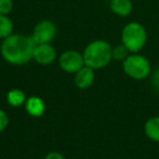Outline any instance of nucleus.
<instances>
[{
    "instance_id": "f257e3e1",
    "label": "nucleus",
    "mask_w": 159,
    "mask_h": 159,
    "mask_svg": "<svg viewBox=\"0 0 159 159\" xmlns=\"http://www.w3.org/2000/svg\"><path fill=\"white\" fill-rule=\"evenodd\" d=\"M36 44L31 35L13 33L5 38L0 46V53L8 63L22 66L33 60Z\"/></svg>"
},
{
    "instance_id": "f03ea898",
    "label": "nucleus",
    "mask_w": 159,
    "mask_h": 159,
    "mask_svg": "<svg viewBox=\"0 0 159 159\" xmlns=\"http://www.w3.org/2000/svg\"><path fill=\"white\" fill-rule=\"evenodd\" d=\"M83 58L85 66L94 70L106 68L112 60V46L104 39L93 40L85 47Z\"/></svg>"
},
{
    "instance_id": "7ed1b4c3",
    "label": "nucleus",
    "mask_w": 159,
    "mask_h": 159,
    "mask_svg": "<svg viewBox=\"0 0 159 159\" xmlns=\"http://www.w3.org/2000/svg\"><path fill=\"white\" fill-rule=\"evenodd\" d=\"M121 43L131 53L139 52L147 43V31L139 22H129L121 31Z\"/></svg>"
},
{
    "instance_id": "20e7f679",
    "label": "nucleus",
    "mask_w": 159,
    "mask_h": 159,
    "mask_svg": "<svg viewBox=\"0 0 159 159\" xmlns=\"http://www.w3.org/2000/svg\"><path fill=\"white\" fill-rule=\"evenodd\" d=\"M122 69L129 77L136 81L145 80L152 74V64L149 60L139 52L130 53L122 62Z\"/></svg>"
},
{
    "instance_id": "39448f33",
    "label": "nucleus",
    "mask_w": 159,
    "mask_h": 159,
    "mask_svg": "<svg viewBox=\"0 0 159 159\" xmlns=\"http://www.w3.org/2000/svg\"><path fill=\"white\" fill-rule=\"evenodd\" d=\"M57 35V26L50 20H42L34 26L32 38L35 44H51Z\"/></svg>"
},
{
    "instance_id": "423d86ee",
    "label": "nucleus",
    "mask_w": 159,
    "mask_h": 159,
    "mask_svg": "<svg viewBox=\"0 0 159 159\" xmlns=\"http://www.w3.org/2000/svg\"><path fill=\"white\" fill-rule=\"evenodd\" d=\"M59 66L66 73H75L85 66L83 53L76 50H66L62 52L58 60Z\"/></svg>"
},
{
    "instance_id": "0eeeda50",
    "label": "nucleus",
    "mask_w": 159,
    "mask_h": 159,
    "mask_svg": "<svg viewBox=\"0 0 159 159\" xmlns=\"http://www.w3.org/2000/svg\"><path fill=\"white\" fill-rule=\"evenodd\" d=\"M57 59V51L51 44H36L33 60L40 66H49Z\"/></svg>"
},
{
    "instance_id": "6e6552de",
    "label": "nucleus",
    "mask_w": 159,
    "mask_h": 159,
    "mask_svg": "<svg viewBox=\"0 0 159 159\" xmlns=\"http://www.w3.org/2000/svg\"><path fill=\"white\" fill-rule=\"evenodd\" d=\"M95 82V70L84 66L74 74V84L80 89H87Z\"/></svg>"
},
{
    "instance_id": "1a4fd4ad",
    "label": "nucleus",
    "mask_w": 159,
    "mask_h": 159,
    "mask_svg": "<svg viewBox=\"0 0 159 159\" xmlns=\"http://www.w3.org/2000/svg\"><path fill=\"white\" fill-rule=\"evenodd\" d=\"M25 110L29 113L31 117L38 118L42 117L45 113L46 110V105L45 102L38 96H31V97H27L26 102L24 104Z\"/></svg>"
},
{
    "instance_id": "9d476101",
    "label": "nucleus",
    "mask_w": 159,
    "mask_h": 159,
    "mask_svg": "<svg viewBox=\"0 0 159 159\" xmlns=\"http://www.w3.org/2000/svg\"><path fill=\"white\" fill-rule=\"evenodd\" d=\"M109 9L113 14L121 18H126L133 11L132 0H110Z\"/></svg>"
},
{
    "instance_id": "9b49d317",
    "label": "nucleus",
    "mask_w": 159,
    "mask_h": 159,
    "mask_svg": "<svg viewBox=\"0 0 159 159\" xmlns=\"http://www.w3.org/2000/svg\"><path fill=\"white\" fill-rule=\"evenodd\" d=\"M144 133L150 141L159 143V116L150 117L145 122Z\"/></svg>"
},
{
    "instance_id": "f8f14e48",
    "label": "nucleus",
    "mask_w": 159,
    "mask_h": 159,
    "mask_svg": "<svg viewBox=\"0 0 159 159\" xmlns=\"http://www.w3.org/2000/svg\"><path fill=\"white\" fill-rule=\"evenodd\" d=\"M27 97L25 93L20 89H10L7 94V102L11 107H21L24 106L25 102H26Z\"/></svg>"
},
{
    "instance_id": "ddd939ff",
    "label": "nucleus",
    "mask_w": 159,
    "mask_h": 159,
    "mask_svg": "<svg viewBox=\"0 0 159 159\" xmlns=\"http://www.w3.org/2000/svg\"><path fill=\"white\" fill-rule=\"evenodd\" d=\"M14 24L9 16L0 14V39H5L13 34Z\"/></svg>"
},
{
    "instance_id": "4468645a",
    "label": "nucleus",
    "mask_w": 159,
    "mask_h": 159,
    "mask_svg": "<svg viewBox=\"0 0 159 159\" xmlns=\"http://www.w3.org/2000/svg\"><path fill=\"white\" fill-rule=\"evenodd\" d=\"M130 53L131 52L129 51V49L122 43H120L119 45H116V46L112 47V60L123 62Z\"/></svg>"
},
{
    "instance_id": "2eb2a0df",
    "label": "nucleus",
    "mask_w": 159,
    "mask_h": 159,
    "mask_svg": "<svg viewBox=\"0 0 159 159\" xmlns=\"http://www.w3.org/2000/svg\"><path fill=\"white\" fill-rule=\"evenodd\" d=\"M13 10V0H0V14L9 16Z\"/></svg>"
},
{
    "instance_id": "dca6fc26",
    "label": "nucleus",
    "mask_w": 159,
    "mask_h": 159,
    "mask_svg": "<svg viewBox=\"0 0 159 159\" xmlns=\"http://www.w3.org/2000/svg\"><path fill=\"white\" fill-rule=\"evenodd\" d=\"M8 124H9V117H8L7 112L2 109H0V134L7 129Z\"/></svg>"
},
{
    "instance_id": "f3484780",
    "label": "nucleus",
    "mask_w": 159,
    "mask_h": 159,
    "mask_svg": "<svg viewBox=\"0 0 159 159\" xmlns=\"http://www.w3.org/2000/svg\"><path fill=\"white\" fill-rule=\"evenodd\" d=\"M150 77H152V85L156 91L159 92V68H157L154 72H152Z\"/></svg>"
},
{
    "instance_id": "a211bd4d",
    "label": "nucleus",
    "mask_w": 159,
    "mask_h": 159,
    "mask_svg": "<svg viewBox=\"0 0 159 159\" xmlns=\"http://www.w3.org/2000/svg\"><path fill=\"white\" fill-rule=\"evenodd\" d=\"M45 159H66V158H64L63 155L58 152H49L48 154L46 155Z\"/></svg>"
}]
</instances>
